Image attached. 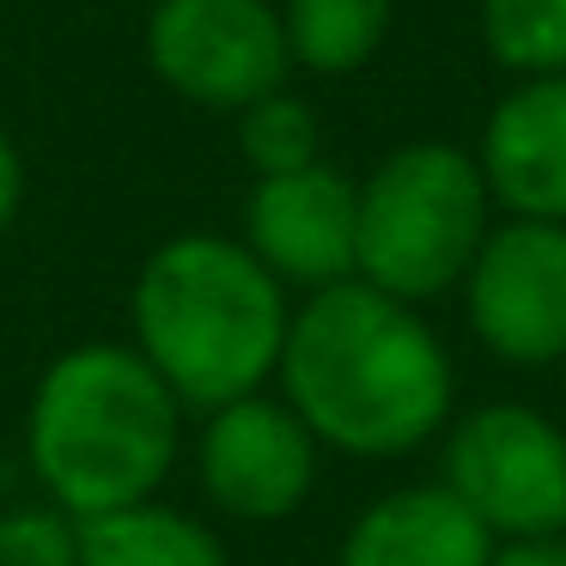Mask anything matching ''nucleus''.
I'll list each match as a JSON object with an SVG mask.
<instances>
[{
	"label": "nucleus",
	"instance_id": "423d86ee",
	"mask_svg": "<svg viewBox=\"0 0 566 566\" xmlns=\"http://www.w3.org/2000/svg\"><path fill=\"white\" fill-rule=\"evenodd\" d=\"M147 62L201 111H250L286 86V31L269 0H159L147 13Z\"/></svg>",
	"mask_w": 566,
	"mask_h": 566
},
{
	"label": "nucleus",
	"instance_id": "7ed1b4c3",
	"mask_svg": "<svg viewBox=\"0 0 566 566\" xmlns=\"http://www.w3.org/2000/svg\"><path fill=\"white\" fill-rule=\"evenodd\" d=\"M184 444V402L123 342L50 359L25 408V463L55 512L98 517L165 488Z\"/></svg>",
	"mask_w": 566,
	"mask_h": 566
},
{
	"label": "nucleus",
	"instance_id": "f8f14e48",
	"mask_svg": "<svg viewBox=\"0 0 566 566\" xmlns=\"http://www.w3.org/2000/svg\"><path fill=\"white\" fill-rule=\"evenodd\" d=\"M80 566H226V542L184 505L140 500L80 517Z\"/></svg>",
	"mask_w": 566,
	"mask_h": 566
},
{
	"label": "nucleus",
	"instance_id": "4468645a",
	"mask_svg": "<svg viewBox=\"0 0 566 566\" xmlns=\"http://www.w3.org/2000/svg\"><path fill=\"white\" fill-rule=\"evenodd\" d=\"M481 38L524 80L566 74V0H481Z\"/></svg>",
	"mask_w": 566,
	"mask_h": 566
},
{
	"label": "nucleus",
	"instance_id": "0eeeda50",
	"mask_svg": "<svg viewBox=\"0 0 566 566\" xmlns=\"http://www.w3.org/2000/svg\"><path fill=\"white\" fill-rule=\"evenodd\" d=\"M463 311L505 366H566V226H493L463 274Z\"/></svg>",
	"mask_w": 566,
	"mask_h": 566
},
{
	"label": "nucleus",
	"instance_id": "f3484780",
	"mask_svg": "<svg viewBox=\"0 0 566 566\" xmlns=\"http://www.w3.org/2000/svg\"><path fill=\"white\" fill-rule=\"evenodd\" d=\"M19 208H25V159H19L13 135L0 128V232L19 220Z\"/></svg>",
	"mask_w": 566,
	"mask_h": 566
},
{
	"label": "nucleus",
	"instance_id": "dca6fc26",
	"mask_svg": "<svg viewBox=\"0 0 566 566\" xmlns=\"http://www.w3.org/2000/svg\"><path fill=\"white\" fill-rule=\"evenodd\" d=\"M0 566H80V517L55 505L0 512Z\"/></svg>",
	"mask_w": 566,
	"mask_h": 566
},
{
	"label": "nucleus",
	"instance_id": "6e6552de",
	"mask_svg": "<svg viewBox=\"0 0 566 566\" xmlns=\"http://www.w3.org/2000/svg\"><path fill=\"white\" fill-rule=\"evenodd\" d=\"M317 457L323 444L311 427L281 402V396H238L201 420L196 439V469L201 488L220 512L244 524H281L317 488Z\"/></svg>",
	"mask_w": 566,
	"mask_h": 566
},
{
	"label": "nucleus",
	"instance_id": "f03ea898",
	"mask_svg": "<svg viewBox=\"0 0 566 566\" xmlns=\"http://www.w3.org/2000/svg\"><path fill=\"white\" fill-rule=\"evenodd\" d=\"M128 323L135 354L165 378V390L196 415H213L274 378L293 305L238 238L184 232L140 262Z\"/></svg>",
	"mask_w": 566,
	"mask_h": 566
},
{
	"label": "nucleus",
	"instance_id": "f257e3e1",
	"mask_svg": "<svg viewBox=\"0 0 566 566\" xmlns=\"http://www.w3.org/2000/svg\"><path fill=\"white\" fill-rule=\"evenodd\" d=\"M281 402L347 457H408L451 427V354L420 305L366 281L305 293L281 347Z\"/></svg>",
	"mask_w": 566,
	"mask_h": 566
},
{
	"label": "nucleus",
	"instance_id": "20e7f679",
	"mask_svg": "<svg viewBox=\"0 0 566 566\" xmlns=\"http://www.w3.org/2000/svg\"><path fill=\"white\" fill-rule=\"evenodd\" d=\"M488 177L463 147L408 140L359 184L354 208V281L427 305L463 286L488 226Z\"/></svg>",
	"mask_w": 566,
	"mask_h": 566
},
{
	"label": "nucleus",
	"instance_id": "9d476101",
	"mask_svg": "<svg viewBox=\"0 0 566 566\" xmlns=\"http://www.w3.org/2000/svg\"><path fill=\"white\" fill-rule=\"evenodd\" d=\"M481 177L512 220L566 226V74L524 80L505 92L481 135Z\"/></svg>",
	"mask_w": 566,
	"mask_h": 566
},
{
	"label": "nucleus",
	"instance_id": "39448f33",
	"mask_svg": "<svg viewBox=\"0 0 566 566\" xmlns=\"http://www.w3.org/2000/svg\"><path fill=\"white\" fill-rule=\"evenodd\" d=\"M439 481L500 548L566 536V432L530 402H481L451 420Z\"/></svg>",
	"mask_w": 566,
	"mask_h": 566
},
{
	"label": "nucleus",
	"instance_id": "9b49d317",
	"mask_svg": "<svg viewBox=\"0 0 566 566\" xmlns=\"http://www.w3.org/2000/svg\"><path fill=\"white\" fill-rule=\"evenodd\" d=\"M500 542L444 481L371 500L342 536V566H493Z\"/></svg>",
	"mask_w": 566,
	"mask_h": 566
},
{
	"label": "nucleus",
	"instance_id": "ddd939ff",
	"mask_svg": "<svg viewBox=\"0 0 566 566\" xmlns=\"http://www.w3.org/2000/svg\"><path fill=\"white\" fill-rule=\"evenodd\" d=\"M396 0H286V55L311 74H359L390 38Z\"/></svg>",
	"mask_w": 566,
	"mask_h": 566
},
{
	"label": "nucleus",
	"instance_id": "1a4fd4ad",
	"mask_svg": "<svg viewBox=\"0 0 566 566\" xmlns=\"http://www.w3.org/2000/svg\"><path fill=\"white\" fill-rule=\"evenodd\" d=\"M354 208H359V184H347L323 159L305 165V171L256 177L238 244L281 286L323 293L335 281H354Z\"/></svg>",
	"mask_w": 566,
	"mask_h": 566
},
{
	"label": "nucleus",
	"instance_id": "a211bd4d",
	"mask_svg": "<svg viewBox=\"0 0 566 566\" xmlns=\"http://www.w3.org/2000/svg\"><path fill=\"white\" fill-rule=\"evenodd\" d=\"M493 566H566V542H512L493 554Z\"/></svg>",
	"mask_w": 566,
	"mask_h": 566
},
{
	"label": "nucleus",
	"instance_id": "2eb2a0df",
	"mask_svg": "<svg viewBox=\"0 0 566 566\" xmlns=\"http://www.w3.org/2000/svg\"><path fill=\"white\" fill-rule=\"evenodd\" d=\"M238 147H244L250 171L256 177H281V171H305L317 165V116H311L305 98H286V92H269L250 111H238Z\"/></svg>",
	"mask_w": 566,
	"mask_h": 566
}]
</instances>
